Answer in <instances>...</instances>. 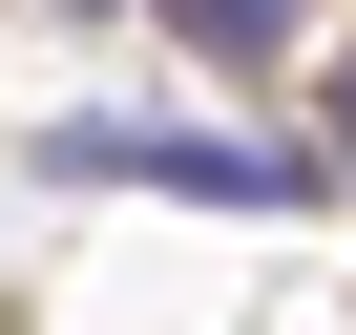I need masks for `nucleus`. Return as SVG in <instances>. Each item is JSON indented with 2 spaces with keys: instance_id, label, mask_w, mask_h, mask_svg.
Returning a JSON list of instances; mask_svg holds the SVG:
<instances>
[{
  "instance_id": "obj_1",
  "label": "nucleus",
  "mask_w": 356,
  "mask_h": 335,
  "mask_svg": "<svg viewBox=\"0 0 356 335\" xmlns=\"http://www.w3.org/2000/svg\"><path fill=\"white\" fill-rule=\"evenodd\" d=\"M42 168H63V189H189V210H314L335 189V168L231 147V126H42Z\"/></svg>"
},
{
  "instance_id": "obj_2",
  "label": "nucleus",
  "mask_w": 356,
  "mask_h": 335,
  "mask_svg": "<svg viewBox=\"0 0 356 335\" xmlns=\"http://www.w3.org/2000/svg\"><path fill=\"white\" fill-rule=\"evenodd\" d=\"M189 63H293V0H147Z\"/></svg>"
},
{
  "instance_id": "obj_3",
  "label": "nucleus",
  "mask_w": 356,
  "mask_h": 335,
  "mask_svg": "<svg viewBox=\"0 0 356 335\" xmlns=\"http://www.w3.org/2000/svg\"><path fill=\"white\" fill-rule=\"evenodd\" d=\"M335 147H356V63H335Z\"/></svg>"
}]
</instances>
